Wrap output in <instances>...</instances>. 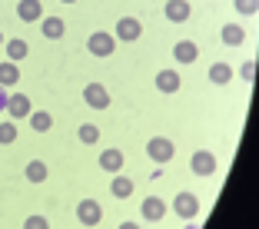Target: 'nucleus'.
Listing matches in <instances>:
<instances>
[{
    "label": "nucleus",
    "instance_id": "nucleus-1",
    "mask_svg": "<svg viewBox=\"0 0 259 229\" xmlns=\"http://www.w3.org/2000/svg\"><path fill=\"white\" fill-rule=\"evenodd\" d=\"M146 156L163 166V163H169L176 156V143L169 136H150V143H146Z\"/></svg>",
    "mask_w": 259,
    "mask_h": 229
},
{
    "label": "nucleus",
    "instance_id": "nucleus-2",
    "mask_svg": "<svg viewBox=\"0 0 259 229\" xmlns=\"http://www.w3.org/2000/svg\"><path fill=\"white\" fill-rule=\"evenodd\" d=\"M87 50H90L93 57H110L116 50V37L107 30H93L90 37H87Z\"/></svg>",
    "mask_w": 259,
    "mask_h": 229
},
{
    "label": "nucleus",
    "instance_id": "nucleus-3",
    "mask_svg": "<svg viewBox=\"0 0 259 229\" xmlns=\"http://www.w3.org/2000/svg\"><path fill=\"white\" fill-rule=\"evenodd\" d=\"M113 37L120 40V43H133V40L143 37V23L137 20V17H120L113 27Z\"/></svg>",
    "mask_w": 259,
    "mask_h": 229
},
{
    "label": "nucleus",
    "instance_id": "nucleus-4",
    "mask_svg": "<svg viewBox=\"0 0 259 229\" xmlns=\"http://www.w3.org/2000/svg\"><path fill=\"white\" fill-rule=\"evenodd\" d=\"M173 213L180 216V219H196L199 216V196H193V193H176L173 196Z\"/></svg>",
    "mask_w": 259,
    "mask_h": 229
},
{
    "label": "nucleus",
    "instance_id": "nucleus-5",
    "mask_svg": "<svg viewBox=\"0 0 259 229\" xmlns=\"http://www.w3.org/2000/svg\"><path fill=\"white\" fill-rule=\"evenodd\" d=\"M76 219L83 222V226H100L103 222V206H100L97 199H80L76 203Z\"/></svg>",
    "mask_w": 259,
    "mask_h": 229
},
{
    "label": "nucleus",
    "instance_id": "nucleus-6",
    "mask_svg": "<svg viewBox=\"0 0 259 229\" xmlns=\"http://www.w3.org/2000/svg\"><path fill=\"white\" fill-rule=\"evenodd\" d=\"M216 166H220V163H216V156L209 150H196L190 156V169H193V176H213L216 173Z\"/></svg>",
    "mask_w": 259,
    "mask_h": 229
},
{
    "label": "nucleus",
    "instance_id": "nucleus-7",
    "mask_svg": "<svg viewBox=\"0 0 259 229\" xmlns=\"http://www.w3.org/2000/svg\"><path fill=\"white\" fill-rule=\"evenodd\" d=\"M4 110H7V113H10V120H27V116H30V97H27V93H10V97H7V107H4Z\"/></svg>",
    "mask_w": 259,
    "mask_h": 229
},
{
    "label": "nucleus",
    "instance_id": "nucleus-8",
    "mask_svg": "<svg viewBox=\"0 0 259 229\" xmlns=\"http://www.w3.org/2000/svg\"><path fill=\"white\" fill-rule=\"evenodd\" d=\"M83 103H87V107H93V110H107L110 107L107 86H103V83H87L83 86Z\"/></svg>",
    "mask_w": 259,
    "mask_h": 229
},
{
    "label": "nucleus",
    "instance_id": "nucleus-9",
    "mask_svg": "<svg viewBox=\"0 0 259 229\" xmlns=\"http://www.w3.org/2000/svg\"><path fill=\"white\" fill-rule=\"evenodd\" d=\"M163 14H166L169 23H186V20H190V14H193V7H190V0H166Z\"/></svg>",
    "mask_w": 259,
    "mask_h": 229
},
{
    "label": "nucleus",
    "instance_id": "nucleus-10",
    "mask_svg": "<svg viewBox=\"0 0 259 229\" xmlns=\"http://www.w3.org/2000/svg\"><path fill=\"white\" fill-rule=\"evenodd\" d=\"M140 213H143L146 222H160L163 216H166V203H163L160 196H146L143 203H140Z\"/></svg>",
    "mask_w": 259,
    "mask_h": 229
},
{
    "label": "nucleus",
    "instance_id": "nucleus-11",
    "mask_svg": "<svg viewBox=\"0 0 259 229\" xmlns=\"http://www.w3.org/2000/svg\"><path fill=\"white\" fill-rule=\"evenodd\" d=\"M123 163H126V156H123V150H116V146L100 153V169H103V173H120Z\"/></svg>",
    "mask_w": 259,
    "mask_h": 229
},
{
    "label": "nucleus",
    "instance_id": "nucleus-12",
    "mask_svg": "<svg viewBox=\"0 0 259 229\" xmlns=\"http://www.w3.org/2000/svg\"><path fill=\"white\" fill-rule=\"evenodd\" d=\"M180 86H183V76L176 70H160L156 73V90L160 93H180Z\"/></svg>",
    "mask_w": 259,
    "mask_h": 229
},
{
    "label": "nucleus",
    "instance_id": "nucleus-13",
    "mask_svg": "<svg viewBox=\"0 0 259 229\" xmlns=\"http://www.w3.org/2000/svg\"><path fill=\"white\" fill-rule=\"evenodd\" d=\"M40 33H44L47 40H60L63 33H67V23L60 20V17H40Z\"/></svg>",
    "mask_w": 259,
    "mask_h": 229
},
{
    "label": "nucleus",
    "instance_id": "nucleus-14",
    "mask_svg": "<svg viewBox=\"0 0 259 229\" xmlns=\"http://www.w3.org/2000/svg\"><path fill=\"white\" fill-rule=\"evenodd\" d=\"M17 17H20L23 23H37L40 17H44V4H40V0H20V4H17Z\"/></svg>",
    "mask_w": 259,
    "mask_h": 229
},
{
    "label": "nucleus",
    "instance_id": "nucleus-15",
    "mask_svg": "<svg viewBox=\"0 0 259 229\" xmlns=\"http://www.w3.org/2000/svg\"><path fill=\"white\" fill-rule=\"evenodd\" d=\"M4 54H7V60H10V63H20L23 57L30 54V43H27L23 37H10L7 43H4Z\"/></svg>",
    "mask_w": 259,
    "mask_h": 229
},
{
    "label": "nucleus",
    "instance_id": "nucleus-16",
    "mask_svg": "<svg viewBox=\"0 0 259 229\" xmlns=\"http://www.w3.org/2000/svg\"><path fill=\"white\" fill-rule=\"evenodd\" d=\"M173 57H176V63H193L199 57V47L193 43V40H180V43L173 47Z\"/></svg>",
    "mask_w": 259,
    "mask_h": 229
},
{
    "label": "nucleus",
    "instance_id": "nucleus-17",
    "mask_svg": "<svg viewBox=\"0 0 259 229\" xmlns=\"http://www.w3.org/2000/svg\"><path fill=\"white\" fill-rule=\"evenodd\" d=\"M110 193H113L116 199H130V196H133V179L113 173V179H110Z\"/></svg>",
    "mask_w": 259,
    "mask_h": 229
},
{
    "label": "nucleus",
    "instance_id": "nucleus-18",
    "mask_svg": "<svg viewBox=\"0 0 259 229\" xmlns=\"http://www.w3.org/2000/svg\"><path fill=\"white\" fill-rule=\"evenodd\" d=\"M220 37H223V43H226V47H243L246 30L239 27V23H226V27L220 30Z\"/></svg>",
    "mask_w": 259,
    "mask_h": 229
},
{
    "label": "nucleus",
    "instance_id": "nucleus-19",
    "mask_svg": "<svg viewBox=\"0 0 259 229\" xmlns=\"http://www.w3.org/2000/svg\"><path fill=\"white\" fill-rule=\"evenodd\" d=\"M206 76H209V83H216V86H226L229 80H233V67H229V63H213Z\"/></svg>",
    "mask_w": 259,
    "mask_h": 229
},
{
    "label": "nucleus",
    "instance_id": "nucleus-20",
    "mask_svg": "<svg viewBox=\"0 0 259 229\" xmlns=\"http://www.w3.org/2000/svg\"><path fill=\"white\" fill-rule=\"evenodd\" d=\"M23 176H27V179H30V183H44L47 176H50V169H47V163L44 160H30L27 163V169H23Z\"/></svg>",
    "mask_w": 259,
    "mask_h": 229
},
{
    "label": "nucleus",
    "instance_id": "nucleus-21",
    "mask_svg": "<svg viewBox=\"0 0 259 229\" xmlns=\"http://www.w3.org/2000/svg\"><path fill=\"white\" fill-rule=\"evenodd\" d=\"M27 120H30V126L37 133H50V126H54V116L47 113V110H30V116H27Z\"/></svg>",
    "mask_w": 259,
    "mask_h": 229
},
{
    "label": "nucleus",
    "instance_id": "nucleus-22",
    "mask_svg": "<svg viewBox=\"0 0 259 229\" xmlns=\"http://www.w3.org/2000/svg\"><path fill=\"white\" fill-rule=\"evenodd\" d=\"M17 80H20V67H17V63H10V60H4L0 63V86H14Z\"/></svg>",
    "mask_w": 259,
    "mask_h": 229
},
{
    "label": "nucleus",
    "instance_id": "nucleus-23",
    "mask_svg": "<svg viewBox=\"0 0 259 229\" xmlns=\"http://www.w3.org/2000/svg\"><path fill=\"white\" fill-rule=\"evenodd\" d=\"M76 136H80V143H87V146H93L100 140V126H93V123H83L80 130H76Z\"/></svg>",
    "mask_w": 259,
    "mask_h": 229
},
{
    "label": "nucleus",
    "instance_id": "nucleus-24",
    "mask_svg": "<svg viewBox=\"0 0 259 229\" xmlns=\"http://www.w3.org/2000/svg\"><path fill=\"white\" fill-rule=\"evenodd\" d=\"M17 140V123L14 120H0V143L7 146V143H14Z\"/></svg>",
    "mask_w": 259,
    "mask_h": 229
},
{
    "label": "nucleus",
    "instance_id": "nucleus-25",
    "mask_svg": "<svg viewBox=\"0 0 259 229\" xmlns=\"http://www.w3.org/2000/svg\"><path fill=\"white\" fill-rule=\"evenodd\" d=\"M23 229H50V219H47V216H40V213H33V216H27V219H23Z\"/></svg>",
    "mask_w": 259,
    "mask_h": 229
},
{
    "label": "nucleus",
    "instance_id": "nucleus-26",
    "mask_svg": "<svg viewBox=\"0 0 259 229\" xmlns=\"http://www.w3.org/2000/svg\"><path fill=\"white\" fill-rule=\"evenodd\" d=\"M236 10L243 17H256V10H259V0H236Z\"/></svg>",
    "mask_w": 259,
    "mask_h": 229
},
{
    "label": "nucleus",
    "instance_id": "nucleus-27",
    "mask_svg": "<svg viewBox=\"0 0 259 229\" xmlns=\"http://www.w3.org/2000/svg\"><path fill=\"white\" fill-rule=\"evenodd\" d=\"M239 80H246V83L256 80V60H246L243 67H239Z\"/></svg>",
    "mask_w": 259,
    "mask_h": 229
},
{
    "label": "nucleus",
    "instance_id": "nucleus-28",
    "mask_svg": "<svg viewBox=\"0 0 259 229\" xmlns=\"http://www.w3.org/2000/svg\"><path fill=\"white\" fill-rule=\"evenodd\" d=\"M7 97H10V90H7V86H0V110L7 107Z\"/></svg>",
    "mask_w": 259,
    "mask_h": 229
},
{
    "label": "nucleus",
    "instance_id": "nucleus-29",
    "mask_svg": "<svg viewBox=\"0 0 259 229\" xmlns=\"http://www.w3.org/2000/svg\"><path fill=\"white\" fill-rule=\"evenodd\" d=\"M116 229H143V226H140V222H130V219H126V222H120Z\"/></svg>",
    "mask_w": 259,
    "mask_h": 229
},
{
    "label": "nucleus",
    "instance_id": "nucleus-30",
    "mask_svg": "<svg viewBox=\"0 0 259 229\" xmlns=\"http://www.w3.org/2000/svg\"><path fill=\"white\" fill-rule=\"evenodd\" d=\"M60 4H76V0H60Z\"/></svg>",
    "mask_w": 259,
    "mask_h": 229
},
{
    "label": "nucleus",
    "instance_id": "nucleus-31",
    "mask_svg": "<svg viewBox=\"0 0 259 229\" xmlns=\"http://www.w3.org/2000/svg\"><path fill=\"white\" fill-rule=\"evenodd\" d=\"M186 229H196V226H193V222H190V226H186Z\"/></svg>",
    "mask_w": 259,
    "mask_h": 229
},
{
    "label": "nucleus",
    "instance_id": "nucleus-32",
    "mask_svg": "<svg viewBox=\"0 0 259 229\" xmlns=\"http://www.w3.org/2000/svg\"><path fill=\"white\" fill-rule=\"evenodd\" d=\"M0 47H4V37H0Z\"/></svg>",
    "mask_w": 259,
    "mask_h": 229
}]
</instances>
